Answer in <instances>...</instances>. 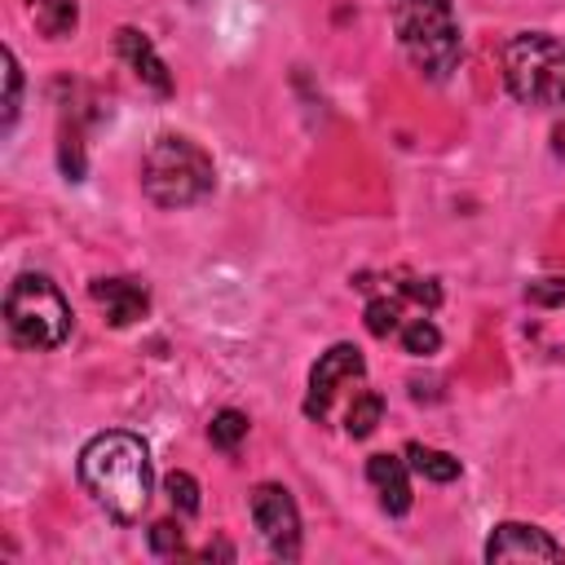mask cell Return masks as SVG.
I'll return each mask as SVG.
<instances>
[{"label": "cell", "mask_w": 565, "mask_h": 565, "mask_svg": "<svg viewBox=\"0 0 565 565\" xmlns=\"http://www.w3.org/2000/svg\"><path fill=\"white\" fill-rule=\"evenodd\" d=\"M406 463H411V472H419L428 481H455L459 477V459L455 455L433 450V446H419V441L406 446Z\"/></svg>", "instance_id": "cell-12"}, {"label": "cell", "mask_w": 565, "mask_h": 565, "mask_svg": "<svg viewBox=\"0 0 565 565\" xmlns=\"http://www.w3.org/2000/svg\"><path fill=\"white\" fill-rule=\"evenodd\" d=\"M402 327V305H397V296H375L371 305H366V331L371 335H388V331H397Z\"/></svg>", "instance_id": "cell-18"}, {"label": "cell", "mask_w": 565, "mask_h": 565, "mask_svg": "<svg viewBox=\"0 0 565 565\" xmlns=\"http://www.w3.org/2000/svg\"><path fill=\"white\" fill-rule=\"evenodd\" d=\"M380 415H384V397L380 393H358L353 406H349V415H344V433L349 437H371L375 424H380Z\"/></svg>", "instance_id": "cell-14"}, {"label": "cell", "mask_w": 565, "mask_h": 565, "mask_svg": "<svg viewBox=\"0 0 565 565\" xmlns=\"http://www.w3.org/2000/svg\"><path fill=\"white\" fill-rule=\"evenodd\" d=\"M31 4H35V0H31Z\"/></svg>", "instance_id": "cell-24"}, {"label": "cell", "mask_w": 565, "mask_h": 565, "mask_svg": "<svg viewBox=\"0 0 565 565\" xmlns=\"http://www.w3.org/2000/svg\"><path fill=\"white\" fill-rule=\"evenodd\" d=\"M79 481L93 503L115 521H137L150 503V450L137 433H97L79 450Z\"/></svg>", "instance_id": "cell-1"}, {"label": "cell", "mask_w": 565, "mask_h": 565, "mask_svg": "<svg viewBox=\"0 0 565 565\" xmlns=\"http://www.w3.org/2000/svg\"><path fill=\"white\" fill-rule=\"evenodd\" d=\"M393 26H397V40H402L411 66L424 71L428 79H446L459 66L463 40H459L450 0H397Z\"/></svg>", "instance_id": "cell-2"}, {"label": "cell", "mask_w": 565, "mask_h": 565, "mask_svg": "<svg viewBox=\"0 0 565 565\" xmlns=\"http://www.w3.org/2000/svg\"><path fill=\"white\" fill-rule=\"evenodd\" d=\"M18 97H22V75H18L13 53L4 49V128H13V119H18Z\"/></svg>", "instance_id": "cell-20"}, {"label": "cell", "mask_w": 565, "mask_h": 565, "mask_svg": "<svg viewBox=\"0 0 565 565\" xmlns=\"http://www.w3.org/2000/svg\"><path fill=\"white\" fill-rule=\"evenodd\" d=\"M402 291H406V296H415V300H419V305H428V309H437V305H441V287H437L433 278H406V282H402Z\"/></svg>", "instance_id": "cell-22"}, {"label": "cell", "mask_w": 565, "mask_h": 565, "mask_svg": "<svg viewBox=\"0 0 565 565\" xmlns=\"http://www.w3.org/2000/svg\"><path fill=\"white\" fill-rule=\"evenodd\" d=\"M486 561H565V547L539 525L503 521L486 539Z\"/></svg>", "instance_id": "cell-8"}, {"label": "cell", "mask_w": 565, "mask_h": 565, "mask_svg": "<svg viewBox=\"0 0 565 565\" xmlns=\"http://www.w3.org/2000/svg\"><path fill=\"white\" fill-rule=\"evenodd\" d=\"M150 547H154L159 556H181V552H185L181 525H177V521H154V525H150Z\"/></svg>", "instance_id": "cell-19"}, {"label": "cell", "mask_w": 565, "mask_h": 565, "mask_svg": "<svg viewBox=\"0 0 565 565\" xmlns=\"http://www.w3.org/2000/svg\"><path fill=\"white\" fill-rule=\"evenodd\" d=\"M402 349L415 353V358H428V353L441 349V331H437L428 318H415V322L402 327Z\"/></svg>", "instance_id": "cell-17"}, {"label": "cell", "mask_w": 565, "mask_h": 565, "mask_svg": "<svg viewBox=\"0 0 565 565\" xmlns=\"http://www.w3.org/2000/svg\"><path fill=\"white\" fill-rule=\"evenodd\" d=\"M525 300H534V305H565V278L530 282V287H525Z\"/></svg>", "instance_id": "cell-21"}, {"label": "cell", "mask_w": 565, "mask_h": 565, "mask_svg": "<svg viewBox=\"0 0 565 565\" xmlns=\"http://www.w3.org/2000/svg\"><path fill=\"white\" fill-rule=\"evenodd\" d=\"M212 159L190 137H159L141 159V190L159 207H190L203 194H212Z\"/></svg>", "instance_id": "cell-3"}, {"label": "cell", "mask_w": 565, "mask_h": 565, "mask_svg": "<svg viewBox=\"0 0 565 565\" xmlns=\"http://www.w3.org/2000/svg\"><path fill=\"white\" fill-rule=\"evenodd\" d=\"M207 437H212V446H221V450H234L243 437H247V415L243 411H216L212 415V424H207Z\"/></svg>", "instance_id": "cell-15"}, {"label": "cell", "mask_w": 565, "mask_h": 565, "mask_svg": "<svg viewBox=\"0 0 565 565\" xmlns=\"http://www.w3.org/2000/svg\"><path fill=\"white\" fill-rule=\"evenodd\" d=\"M252 521H256V530H260V539L269 543L274 556H282V561L300 556V512H296V499L282 486L265 481V486L252 490Z\"/></svg>", "instance_id": "cell-6"}, {"label": "cell", "mask_w": 565, "mask_h": 565, "mask_svg": "<svg viewBox=\"0 0 565 565\" xmlns=\"http://www.w3.org/2000/svg\"><path fill=\"white\" fill-rule=\"evenodd\" d=\"M508 93L525 106H561L565 102V44L547 31H521L503 49Z\"/></svg>", "instance_id": "cell-5"}, {"label": "cell", "mask_w": 565, "mask_h": 565, "mask_svg": "<svg viewBox=\"0 0 565 565\" xmlns=\"http://www.w3.org/2000/svg\"><path fill=\"white\" fill-rule=\"evenodd\" d=\"M163 494H168V503H172L181 516H194V512H199V481H194L190 472H168V477H163Z\"/></svg>", "instance_id": "cell-16"}, {"label": "cell", "mask_w": 565, "mask_h": 565, "mask_svg": "<svg viewBox=\"0 0 565 565\" xmlns=\"http://www.w3.org/2000/svg\"><path fill=\"white\" fill-rule=\"evenodd\" d=\"M119 53H124V62L137 71V79H146L154 93H172V79H168V66L159 62V53L150 49V40L141 35V31H132V26H124L119 31Z\"/></svg>", "instance_id": "cell-11"}, {"label": "cell", "mask_w": 565, "mask_h": 565, "mask_svg": "<svg viewBox=\"0 0 565 565\" xmlns=\"http://www.w3.org/2000/svg\"><path fill=\"white\" fill-rule=\"evenodd\" d=\"M366 481L375 486L384 512L402 516L411 508V463L406 459H397V455H371L366 459Z\"/></svg>", "instance_id": "cell-9"}, {"label": "cell", "mask_w": 565, "mask_h": 565, "mask_svg": "<svg viewBox=\"0 0 565 565\" xmlns=\"http://www.w3.org/2000/svg\"><path fill=\"white\" fill-rule=\"evenodd\" d=\"M362 371H366V362H362L358 344H331V349H327V353L313 362V371H309V397H305V415H309V419H327L331 397L340 393V384L362 380Z\"/></svg>", "instance_id": "cell-7"}, {"label": "cell", "mask_w": 565, "mask_h": 565, "mask_svg": "<svg viewBox=\"0 0 565 565\" xmlns=\"http://www.w3.org/2000/svg\"><path fill=\"white\" fill-rule=\"evenodd\" d=\"M552 137H556V154H565V124H561V128H556Z\"/></svg>", "instance_id": "cell-23"}, {"label": "cell", "mask_w": 565, "mask_h": 565, "mask_svg": "<svg viewBox=\"0 0 565 565\" xmlns=\"http://www.w3.org/2000/svg\"><path fill=\"white\" fill-rule=\"evenodd\" d=\"M4 327L22 349H57L71 335V305L44 274H22L4 291Z\"/></svg>", "instance_id": "cell-4"}, {"label": "cell", "mask_w": 565, "mask_h": 565, "mask_svg": "<svg viewBox=\"0 0 565 565\" xmlns=\"http://www.w3.org/2000/svg\"><path fill=\"white\" fill-rule=\"evenodd\" d=\"M88 291H93V300L106 309L110 327H128V322H137V318L146 313V305H150L146 287H137L132 278H97Z\"/></svg>", "instance_id": "cell-10"}, {"label": "cell", "mask_w": 565, "mask_h": 565, "mask_svg": "<svg viewBox=\"0 0 565 565\" xmlns=\"http://www.w3.org/2000/svg\"><path fill=\"white\" fill-rule=\"evenodd\" d=\"M31 9H35V26H40L49 40L71 35V31H75V22H79L75 0H35Z\"/></svg>", "instance_id": "cell-13"}]
</instances>
